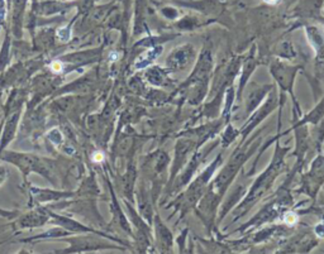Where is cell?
I'll return each mask as SVG.
<instances>
[{
  "label": "cell",
  "mask_w": 324,
  "mask_h": 254,
  "mask_svg": "<svg viewBox=\"0 0 324 254\" xmlns=\"http://www.w3.org/2000/svg\"><path fill=\"white\" fill-rule=\"evenodd\" d=\"M261 131H259V133H256L248 140L246 139L243 143H239V146L232 152L226 164L220 166L219 171H216L208 186L206 193L194 209L198 218L203 222L204 226H206L209 231L216 226L218 210L223 197L232 186L239 171L243 168V164L248 161L249 157L256 153V150L261 147Z\"/></svg>",
  "instance_id": "1"
},
{
  "label": "cell",
  "mask_w": 324,
  "mask_h": 254,
  "mask_svg": "<svg viewBox=\"0 0 324 254\" xmlns=\"http://www.w3.org/2000/svg\"><path fill=\"white\" fill-rule=\"evenodd\" d=\"M289 150H290V147H282L278 142H276L275 152L270 164L260 173L259 177L251 186V189L247 190L245 197L232 210L233 222H237L238 219L243 218L271 189L275 179L285 169V157L289 153Z\"/></svg>",
  "instance_id": "2"
},
{
  "label": "cell",
  "mask_w": 324,
  "mask_h": 254,
  "mask_svg": "<svg viewBox=\"0 0 324 254\" xmlns=\"http://www.w3.org/2000/svg\"><path fill=\"white\" fill-rule=\"evenodd\" d=\"M223 164V154H218V156L214 158L212 162L209 163V166H206L205 168L199 173V176H197L195 179H193L187 183V187L184 191H180L179 195H177L176 199H174L171 202L167 204L166 208H174V214L179 212V220L176 222V224L179 222H181L186 214H189L191 210L195 209V206L198 205V202L200 201V199L203 197L204 194L206 193L208 190V186H209L210 181L213 179V176L216 175V172L219 169V167Z\"/></svg>",
  "instance_id": "3"
},
{
  "label": "cell",
  "mask_w": 324,
  "mask_h": 254,
  "mask_svg": "<svg viewBox=\"0 0 324 254\" xmlns=\"http://www.w3.org/2000/svg\"><path fill=\"white\" fill-rule=\"evenodd\" d=\"M214 57L210 47H204L197 59V63L189 77L181 84L179 91H186L187 103L199 105L205 99L209 88V78L213 74Z\"/></svg>",
  "instance_id": "4"
},
{
  "label": "cell",
  "mask_w": 324,
  "mask_h": 254,
  "mask_svg": "<svg viewBox=\"0 0 324 254\" xmlns=\"http://www.w3.org/2000/svg\"><path fill=\"white\" fill-rule=\"evenodd\" d=\"M301 69H303L301 65H290V63H286L282 60H274L269 66L270 74H271L275 84L280 89V92H284V94L289 95L292 98L293 105H294L295 119H298L303 115L301 106L296 100L294 92L295 78H296Z\"/></svg>",
  "instance_id": "5"
},
{
  "label": "cell",
  "mask_w": 324,
  "mask_h": 254,
  "mask_svg": "<svg viewBox=\"0 0 324 254\" xmlns=\"http://www.w3.org/2000/svg\"><path fill=\"white\" fill-rule=\"evenodd\" d=\"M199 147L200 146L198 143V140L195 139V137H193L189 133H186V135H181L177 139L176 146H175V157L172 163H171L170 177L167 179L166 189L170 187L172 181L176 179V176L180 173L181 169L185 167L189 158H191V156L199 149Z\"/></svg>",
  "instance_id": "6"
},
{
  "label": "cell",
  "mask_w": 324,
  "mask_h": 254,
  "mask_svg": "<svg viewBox=\"0 0 324 254\" xmlns=\"http://www.w3.org/2000/svg\"><path fill=\"white\" fill-rule=\"evenodd\" d=\"M278 105H280V98H278V91H276V89L274 88L271 91L269 92V95L266 96L263 103L253 111L252 114L249 115L248 120L246 121V123L243 124V127L239 129V133H241V137H242L241 143H243V142L248 138V135H251V134L255 132L256 128L259 127L260 124L265 120L266 118L269 117L271 113H274V110L278 108Z\"/></svg>",
  "instance_id": "7"
},
{
  "label": "cell",
  "mask_w": 324,
  "mask_h": 254,
  "mask_svg": "<svg viewBox=\"0 0 324 254\" xmlns=\"http://www.w3.org/2000/svg\"><path fill=\"white\" fill-rule=\"evenodd\" d=\"M324 183V156H317L310 164V169L301 179V189L298 193H304L311 199L317 197V194Z\"/></svg>",
  "instance_id": "8"
},
{
  "label": "cell",
  "mask_w": 324,
  "mask_h": 254,
  "mask_svg": "<svg viewBox=\"0 0 324 254\" xmlns=\"http://www.w3.org/2000/svg\"><path fill=\"white\" fill-rule=\"evenodd\" d=\"M198 53L190 43L181 45L176 47L169 53L167 59L165 60V66L167 71H183L191 66L197 61Z\"/></svg>",
  "instance_id": "9"
},
{
  "label": "cell",
  "mask_w": 324,
  "mask_h": 254,
  "mask_svg": "<svg viewBox=\"0 0 324 254\" xmlns=\"http://www.w3.org/2000/svg\"><path fill=\"white\" fill-rule=\"evenodd\" d=\"M248 85V92L246 95V115L249 117L260 105L263 103L266 96L269 95L272 89L275 88L274 84H262L257 85L255 82H251Z\"/></svg>",
  "instance_id": "10"
},
{
  "label": "cell",
  "mask_w": 324,
  "mask_h": 254,
  "mask_svg": "<svg viewBox=\"0 0 324 254\" xmlns=\"http://www.w3.org/2000/svg\"><path fill=\"white\" fill-rule=\"evenodd\" d=\"M256 67H257V55H256V46H253L248 55L245 56L242 60V65H241V70H239L238 74V90L236 91L237 103H241V100H242L243 90L248 84L249 78L255 72Z\"/></svg>",
  "instance_id": "11"
},
{
  "label": "cell",
  "mask_w": 324,
  "mask_h": 254,
  "mask_svg": "<svg viewBox=\"0 0 324 254\" xmlns=\"http://www.w3.org/2000/svg\"><path fill=\"white\" fill-rule=\"evenodd\" d=\"M248 190V186L245 183H238V185L233 186V189L231 190L230 195H227L223 197L222 202H220V209L218 210V218H216V224H219L222 220H224L228 214L232 211L233 209L238 205L241 200L245 197L246 193Z\"/></svg>",
  "instance_id": "12"
},
{
  "label": "cell",
  "mask_w": 324,
  "mask_h": 254,
  "mask_svg": "<svg viewBox=\"0 0 324 254\" xmlns=\"http://www.w3.org/2000/svg\"><path fill=\"white\" fill-rule=\"evenodd\" d=\"M154 234H156V244L161 253H172L174 252V234L167 228L165 222L160 215H154Z\"/></svg>",
  "instance_id": "13"
},
{
  "label": "cell",
  "mask_w": 324,
  "mask_h": 254,
  "mask_svg": "<svg viewBox=\"0 0 324 254\" xmlns=\"http://www.w3.org/2000/svg\"><path fill=\"white\" fill-rule=\"evenodd\" d=\"M305 36L308 39L309 46L314 51L315 66L324 69V32L317 27H307Z\"/></svg>",
  "instance_id": "14"
},
{
  "label": "cell",
  "mask_w": 324,
  "mask_h": 254,
  "mask_svg": "<svg viewBox=\"0 0 324 254\" xmlns=\"http://www.w3.org/2000/svg\"><path fill=\"white\" fill-rule=\"evenodd\" d=\"M241 135L239 133V129L234 128V125L231 123L226 124V128H224V131L222 133V137L219 139V143L222 146V148H227V147H230L231 144L237 139V138Z\"/></svg>",
  "instance_id": "15"
},
{
  "label": "cell",
  "mask_w": 324,
  "mask_h": 254,
  "mask_svg": "<svg viewBox=\"0 0 324 254\" xmlns=\"http://www.w3.org/2000/svg\"><path fill=\"white\" fill-rule=\"evenodd\" d=\"M162 49H164L162 48V45H160L158 47L157 46L152 47L147 53H144L146 56H142L141 59L136 62V67H137V69H144V67L150 66L151 63L154 62V60L160 56V53L162 52Z\"/></svg>",
  "instance_id": "16"
},
{
  "label": "cell",
  "mask_w": 324,
  "mask_h": 254,
  "mask_svg": "<svg viewBox=\"0 0 324 254\" xmlns=\"http://www.w3.org/2000/svg\"><path fill=\"white\" fill-rule=\"evenodd\" d=\"M148 78V82L154 86H162L165 84V81L167 80L166 72L164 71L160 67H152V69L148 70V72L146 74Z\"/></svg>",
  "instance_id": "17"
},
{
  "label": "cell",
  "mask_w": 324,
  "mask_h": 254,
  "mask_svg": "<svg viewBox=\"0 0 324 254\" xmlns=\"http://www.w3.org/2000/svg\"><path fill=\"white\" fill-rule=\"evenodd\" d=\"M278 56L282 57L284 60H293L296 57V52H295V49H294V47H293L292 42H284L280 45Z\"/></svg>",
  "instance_id": "18"
},
{
  "label": "cell",
  "mask_w": 324,
  "mask_h": 254,
  "mask_svg": "<svg viewBox=\"0 0 324 254\" xmlns=\"http://www.w3.org/2000/svg\"><path fill=\"white\" fill-rule=\"evenodd\" d=\"M282 219H284L285 224L289 225V226H293V225H295L299 220L298 214H296V212H294V211H292V210H290V211H288V212H285L284 215H282Z\"/></svg>",
  "instance_id": "19"
},
{
  "label": "cell",
  "mask_w": 324,
  "mask_h": 254,
  "mask_svg": "<svg viewBox=\"0 0 324 254\" xmlns=\"http://www.w3.org/2000/svg\"><path fill=\"white\" fill-rule=\"evenodd\" d=\"M186 234H187V229L183 230V233L180 234V237H177V243L180 245V252H184L183 248L185 247V240H186Z\"/></svg>",
  "instance_id": "20"
},
{
  "label": "cell",
  "mask_w": 324,
  "mask_h": 254,
  "mask_svg": "<svg viewBox=\"0 0 324 254\" xmlns=\"http://www.w3.org/2000/svg\"><path fill=\"white\" fill-rule=\"evenodd\" d=\"M59 37L61 41H69L70 38V30L69 28H63V30H59Z\"/></svg>",
  "instance_id": "21"
},
{
  "label": "cell",
  "mask_w": 324,
  "mask_h": 254,
  "mask_svg": "<svg viewBox=\"0 0 324 254\" xmlns=\"http://www.w3.org/2000/svg\"><path fill=\"white\" fill-rule=\"evenodd\" d=\"M51 69H52L55 72H60L62 70V65H61L60 62H53L52 65H51Z\"/></svg>",
  "instance_id": "22"
},
{
  "label": "cell",
  "mask_w": 324,
  "mask_h": 254,
  "mask_svg": "<svg viewBox=\"0 0 324 254\" xmlns=\"http://www.w3.org/2000/svg\"><path fill=\"white\" fill-rule=\"evenodd\" d=\"M103 160H104V156H103V153H100V152H96V153H94V156H93V161H95V162H102Z\"/></svg>",
  "instance_id": "23"
},
{
  "label": "cell",
  "mask_w": 324,
  "mask_h": 254,
  "mask_svg": "<svg viewBox=\"0 0 324 254\" xmlns=\"http://www.w3.org/2000/svg\"><path fill=\"white\" fill-rule=\"evenodd\" d=\"M266 4H270V5H274V4H276L278 1V0H263Z\"/></svg>",
  "instance_id": "24"
},
{
  "label": "cell",
  "mask_w": 324,
  "mask_h": 254,
  "mask_svg": "<svg viewBox=\"0 0 324 254\" xmlns=\"http://www.w3.org/2000/svg\"><path fill=\"white\" fill-rule=\"evenodd\" d=\"M61 1H71V0H61Z\"/></svg>",
  "instance_id": "25"
}]
</instances>
